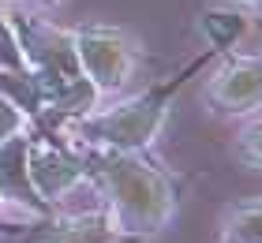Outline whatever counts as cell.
<instances>
[{
    "label": "cell",
    "instance_id": "obj_1",
    "mask_svg": "<svg viewBox=\"0 0 262 243\" xmlns=\"http://www.w3.org/2000/svg\"><path fill=\"white\" fill-rule=\"evenodd\" d=\"M86 157L120 236H154L176 217V187L146 150H86Z\"/></svg>",
    "mask_w": 262,
    "mask_h": 243
},
{
    "label": "cell",
    "instance_id": "obj_2",
    "mask_svg": "<svg viewBox=\"0 0 262 243\" xmlns=\"http://www.w3.org/2000/svg\"><path fill=\"white\" fill-rule=\"evenodd\" d=\"M15 49L41 97V113L71 120L98 108L101 97L94 90V82L82 75L68 30L45 27L34 19H15Z\"/></svg>",
    "mask_w": 262,
    "mask_h": 243
},
{
    "label": "cell",
    "instance_id": "obj_3",
    "mask_svg": "<svg viewBox=\"0 0 262 243\" xmlns=\"http://www.w3.org/2000/svg\"><path fill=\"white\" fill-rule=\"evenodd\" d=\"M195 71V64L172 75L161 86H150L146 94H135L127 101L113 105V108H90L82 116H71V139H79L86 150H150V142L158 139V131L165 124L169 101L176 90L184 86V79Z\"/></svg>",
    "mask_w": 262,
    "mask_h": 243
},
{
    "label": "cell",
    "instance_id": "obj_4",
    "mask_svg": "<svg viewBox=\"0 0 262 243\" xmlns=\"http://www.w3.org/2000/svg\"><path fill=\"white\" fill-rule=\"evenodd\" d=\"M75 60L82 68V75L94 82L98 97L120 94L127 86L131 71H135V41L116 27H75L68 30Z\"/></svg>",
    "mask_w": 262,
    "mask_h": 243
},
{
    "label": "cell",
    "instance_id": "obj_5",
    "mask_svg": "<svg viewBox=\"0 0 262 243\" xmlns=\"http://www.w3.org/2000/svg\"><path fill=\"white\" fill-rule=\"evenodd\" d=\"M27 172L34 191L41 194L45 206L60 202L64 194H71L75 187H82L90 180V157L86 150H71V146H60L45 135H30L27 142Z\"/></svg>",
    "mask_w": 262,
    "mask_h": 243
},
{
    "label": "cell",
    "instance_id": "obj_6",
    "mask_svg": "<svg viewBox=\"0 0 262 243\" xmlns=\"http://www.w3.org/2000/svg\"><path fill=\"white\" fill-rule=\"evenodd\" d=\"M206 101L217 113L247 116L262 108V53H232L221 60V68L206 82Z\"/></svg>",
    "mask_w": 262,
    "mask_h": 243
},
{
    "label": "cell",
    "instance_id": "obj_7",
    "mask_svg": "<svg viewBox=\"0 0 262 243\" xmlns=\"http://www.w3.org/2000/svg\"><path fill=\"white\" fill-rule=\"evenodd\" d=\"M19 228L23 232H11L4 243H113L120 236L105 206L90 213H71V217H56V213L30 217Z\"/></svg>",
    "mask_w": 262,
    "mask_h": 243
},
{
    "label": "cell",
    "instance_id": "obj_8",
    "mask_svg": "<svg viewBox=\"0 0 262 243\" xmlns=\"http://www.w3.org/2000/svg\"><path fill=\"white\" fill-rule=\"evenodd\" d=\"M27 142H30V131H15V135H8L4 142H0V202L11 206V210H19L23 221L53 213V206H45L41 194L30 184Z\"/></svg>",
    "mask_w": 262,
    "mask_h": 243
},
{
    "label": "cell",
    "instance_id": "obj_9",
    "mask_svg": "<svg viewBox=\"0 0 262 243\" xmlns=\"http://www.w3.org/2000/svg\"><path fill=\"white\" fill-rule=\"evenodd\" d=\"M221 243H262V198L236 202L221 228Z\"/></svg>",
    "mask_w": 262,
    "mask_h": 243
},
{
    "label": "cell",
    "instance_id": "obj_10",
    "mask_svg": "<svg viewBox=\"0 0 262 243\" xmlns=\"http://www.w3.org/2000/svg\"><path fill=\"white\" fill-rule=\"evenodd\" d=\"M202 30L210 34V45L213 49H232L236 38L244 34V19L236 15V11H206Z\"/></svg>",
    "mask_w": 262,
    "mask_h": 243
},
{
    "label": "cell",
    "instance_id": "obj_11",
    "mask_svg": "<svg viewBox=\"0 0 262 243\" xmlns=\"http://www.w3.org/2000/svg\"><path fill=\"white\" fill-rule=\"evenodd\" d=\"M236 150L251 168H262V120H251L240 135H236Z\"/></svg>",
    "mask_w": 262,
    "mask_h": 243
},
{
    "label": "cell",
    "instance_id": "obj_12",
    "mask_svg": "<svg viewBox=\"0 0 262 243\" xmlns=\"http://www.w3.org/2000/svg\"><path fill=\"white\" fill-rule=\"evenodd\" d=\"M27 124H30V116L23 113L8 94H0V142L8 135H15V131H27Z\"/></svg>",
    "mask_w": 262,
    "mask_h": 243
},
{
    "label": "cell",
    "instance_id": "obj_13",
    "mask_svg": "<svg viewBox=\"0 0 262 243\" xmlns=\"http://www.w3.org/2000/svg\"><path fill=\"white\" fill-rule=\"evenodd\" d=\"M30 8H56V4H64V0H27Z\"/></svg>",
    "mask_w": 262,
    "mask_h": 243
},
{
    "label": "cell",
    "instance_id": "obj_14",
    "mask_svg": "<svg viewBox=\"0 0 262 243\" xmlns=\"http://www.w3.org/2000/svg\"><path fill=\"white\" fill-rule=\"evenodd\" d=\"M232 4H258V0H232Z\"/></svg>",
    "mask_w": 262,
    "mask_h": 243
},
{
    "label": "cell",
    "instance_id": "obj_15",
    "mask_svg": "<svg viewBox=\"0 0 262 243\" xmlns=\"http://www.w3.org/2000/svg\"><path fill=\"white\" fill-rule=\"evenodd\" d=\"M0 4H8V0H0Z\"/></svg>",
    "mask_w": 262,
    "mask_h": 243
},
{
    "label": "cell",
    "instance_id": "obj_16",
    "mask_svg": "<svg viewBox=\"0 0 262 243\" xmlns=\"http://www.w3.org/2000/svg\"><path fill=\"white\" fill-rule=\"evenodd\" d=\"M258 4H262V0H258Z\"/></svg>",
    "mask_w": 262,
    "mask_h": 243
},
{
    "label": "cell",
    "instance_id": "obj_17",
    "mask_svg": "<svg viewBox=\"0 0 262 243\" xmlns=\"http://www.w3.org/2000/svg\"><path fill=\"white\" fill-rule=\"evenodd\" d=\"M113 243H116V239H113Z\"/></svg>",
    "mask_w": 262,
    "mask_h": 243
}]
</instances>
